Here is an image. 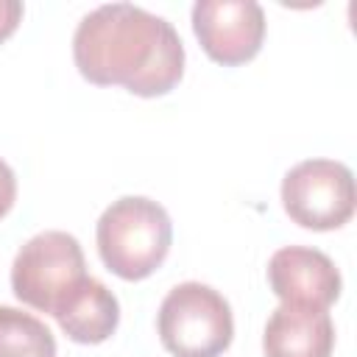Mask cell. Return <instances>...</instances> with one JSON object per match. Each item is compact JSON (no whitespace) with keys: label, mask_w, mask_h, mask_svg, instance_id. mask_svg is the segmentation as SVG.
Listing matches in <instances>:
<instances>
[{"label":"cell","mask_w":357,"mask_h":357,"mask_svg":"<svg viewBox=\"0 0 357 357\" xmlns=\"http://www.w3.org/2000/svg\"><path fill=\"white\" fill-rule=\"evenodd\" d=\"M335 324L329 310L279 304L262 332L265 357H332Z\"/></svg>","instance_id":"ba28073f"},{"label":"cell","mask_w":357,"mask_h":357,"mask_svg":"<svg viewBox=\"0 0 357 357\" xmlns=\"http://www.w3.org/2000/svg\"><path fill=\"white\" fill-rule=\"evenodd\" d=\"M22 20V3L20 0H0V42H6Z\"/></svg>","instance_id":"7c38bea8"},{"label":"cell","mask_w":357,"mask_h":357,"mask_svg":"<svg viewBox=\"0 0 357 357\" xmlns=\"http://www.w3.org/2000/svg\"><path fill=\"white\" fill-rule=\"evenodd\" d=\"M156 329L173 357H220L234 337V318L215 287L181 282L162 298Z\"/></svg>","instance_id":"3957f363"},{"label":"cell","mask_w":357,"mask_h":357,"mask_svg":"<svg viewBox=\"0 0 357 357\" xmlns=\"http://www.w3.org/2000/svg\"><path fill=\"white\" fill-rule=\"evenodd\" d=\"M53 318L59 321L61 332L70 340L95 346L114 335L120 324V304H117V296L103 282L86 276L75 290L64 296Z\"/></svg>","instance_id":"9c48e42d"},{"label":"cell","mask_w":357,"mask_h":357,"mask_svg":"<svg viewBox=\"0 0 357 357\" xmlns=\"http://www.w3.org/2000/svg\"><path fill=\"white\" fill-rule=\"evenodd\" d=\"M268 284L282 304L329 310L340 296V271L335 262L307 245H284L268 262Z\"/></svg>","instance_id":"52a82bcc"},{"label":"cell","mask_w":357,"mask_h":357,"mask_svg":"<svg viewBox=\"0 0 357 357\" xmlns=\"http://www.w3.org/2000/svg\"><path fill=\"white\" fill-rule=\"evenodd\" d=\"M86 279V262L81 243L67 231H39L31 237L14 257L11 265V290L14 296L39 310L56 312L70 290Z\"/></svg>","instance_id":"277c9868"},{"label":"cell","mask_w":357,"mask_h":357,"mask_svg":"<svg viewBox=\"0 0 357 357\" xmlns=\"http://www.w3.org/2000/svg\"><path fill=\"white\" fill-rule=\"evenodd\" d=\"M192 31L212 61L237 67L259 53L265 11L254 0H198L192 6Z\"/></svg>","instance_id":"8992f818"},{"label":"cell","mask_w":357,"mask_h":357,"mask_svg":"<svg viewBox=\"0 0 357 357\" xmlns=\"http://www.w3.org/2000/svg\"><path fill=\"white\" fill-rule=\"evenodd\" d=\"M354 176L335 159H304L282 178L287 218L312 231H332L354 215Z\"/></svg>","instance_id":"5b68a950"},{"label":"cell","mask_w":357,"mask_h":357,"mask_svg":"<svg viewBox=\"0 0 357 357\" xmlns=\"http://www.w3.org/2000/svg\"><path fill=\"white\" fill-rule=\"evenodd\" d=\"M17 201V176L14 170L0 159V218H6L11 212Z\"/></svg>","instance_id":"8fae6325"},{"label":"cell","mask_w":357,"mask_h":357,"mask_svg":"<svg viewBox=\"0 0 357 357\" xmlns=\"http://www.w3.org/2000/svg\"><path fill=\"white\" fill-rule=\"evenodd\" d=\"M78 73L98 86H126L131 95H167L184 75V45L176 28L134 3H106L89 11L73 33Z\"/></svg>","instance_id":"6da1fadb"},{"label":"cell","mask_w":357,"mask_h":357,"mask_svg":"<svg viewBox=\"0 0 357 357\" xmlns=\"http://www.w3.org/2000/svg\"><path fill=\"white\" fill-rule=\"evenodd\" d=\"M0 357H56V337L36 315L0 307Z\"/></svg>","instance_id":"30bf717a"},{"label":"cell","mask_w":357,"mask_h":357,"mask_svg":"<svg viewBox=\"0 0 357 357\" xmlns=\"http://www.w3.org/2000/svg\"><path fill=\"white\" fill-rule=\"evenodd\" d=\"M95 240L103 265L114 276L139 282L165 262L173 243V223L162 204L145 195H123L103 209Z\"/></svg>","instance_id":"7a4b0ae2"}]
</instances>
